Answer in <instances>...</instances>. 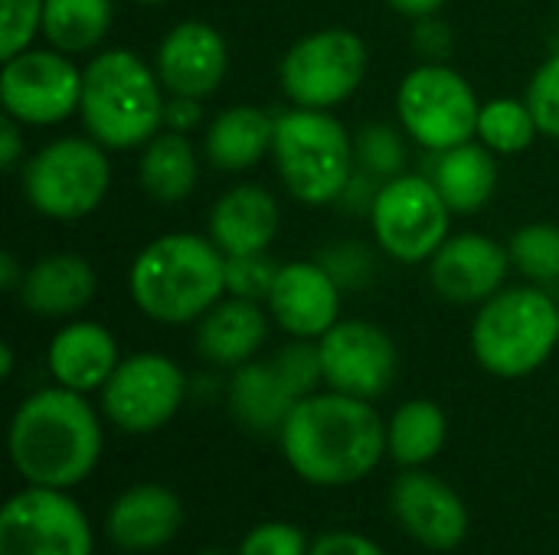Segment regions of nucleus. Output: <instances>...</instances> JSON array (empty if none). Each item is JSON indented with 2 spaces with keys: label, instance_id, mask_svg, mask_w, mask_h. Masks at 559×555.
Here are the masks:
<instances>
[{
  "label": "nucleus",
  "instance_id": "f257e3e1",
  "mask_svg": "<svg viewBox=\"0 0 559 555\" xmlns=\"http://www.w3.org/2000/svg\"><path fill=\"white\" fill-rule=\"evenodd\" d=\"M288 468L314 487H350L386 458V422L373 402L344 393L298 399L278 432Z\"/></svg>",
  "mask_w": 559,
  "mask_h": 555
},
{
  "label": "nucleus",
  "instance_id": "9b49d317",
  "mask_svg": "<svg viewBox=\"0 0 559 555\" xmlns=\"http://www.w3.org/2000/svg\"><path fill=\"white\" fill-rule=\"evenodd\" d=\"M3 114L23 128H49L79 114L82 105V69L72 56L46 46L23 49L3 59L0 72Z\"/></svg>",
  "mask_w": 559,
  "mask_h": 555
},
{
  "label": "nucleus",
  "instance_id": "7c9ffc66",
  "mask_svg": "<svg viewBox=\"0 0 559 555\" xmlns=\"http://www.w3.org/2000/svg\"><path fill=\"white\" fill-rule=\"evenodd\" d=\"M511 268H518L534 285H550L559 278V226L531 222L521 226L508 242Z\"/></svg>",
  "mask_w": 559,
  "mask_h": 555
},
{
  "label": "nucleus",
  "instance_id": "4468645a",
  "mask_svg": "<svg viewBox=\"0 0 559 555\" xmlns=\"http://www.w3.org/2000/svg\"><path fill=\"white\" fill-rule=\"evenodd\" d=\"M321 376L324 386L357 399H380L396 379V343L393 337L370 321H337L321 340Z\"/></svg>",
  "mask_w": 559,
  "mask_h": 555
},
{
  "label": "nucleus",
  "instance_id": "a878e982",
  "mask_svg": "<svg viewBox=\"0 0 559 555\" xmlns=\"http://www.w3.org/2000/svg\"><path fill=\"white\" fill-rule=\"evenodd\" d=\"M426 177L436 183L455 216H472L485 209L498 193V154L475 137L459 147L439 150Z\"/></svg>",
  "mask_w": 559,
  "mask_h": 555
},
{
  "label": "nucleus",
  "instance_id": "2f4dec72",
  "mask_svg": "<svg viewBox=\"0 0 559 555\" xmlns=\"http://www.w3.org/2000/svg\"><path fill=\"white\" fill-rule=\"evenodd\" d=\"M403 128H393L386 121H373L364 124L354 134V157H357V170H364L370 180H390L406 173V141H403Z\"/></svg>",
  "mask_w": 559,
  "mask_h": 555
},
{
  "label": "nucleus",
  "instance_id": "aec40b11",
  "mask_svg": "<svg viewBox=\"0 0 559 555\" xmlns=\"http://www.w3.org/2000/svg\"><path fill=\"white\" fill-rule=\"evenodd\" d=\"M121 353L115 334L98 321H69L62 324L46 350V366L56 386L72 393H102V386L118 370Z\"/></svg>",
  "mask_w": 559,
  "mask_h": 555
},
{
  "label": "nucleus",
  "instance_id": "f3484780",
  "mask_svg": "<svg viewBox=\"0 0 559 555\" xmlns=\"http://www.w3.org/2000/svg\"><path fill=\"white\" fill-rule=\"evenodd\" d=\"M154 69L167 95L210 98L229 72V46L213 23L180 20L157 43Z\"/></svg>",
  "mask_w": 559,
  "mask_h": 555
},
{
  "label": "nucleus",
  "instance_id": "c756f323",
  "mask_svg": "<svg viewBox=\"0 0 559 555\" xmlns=\"http://www.w3.org/2000/svg\"><path fill=\"white\" fill-rule=\"evenodd\" d=\"M475 137L498 157H511V154H524L527 147H534V141L540 137V124L527 98L504 95V98L481 101Z\"/></svg>",
  "mask_w": 559,
  "mask_h": 555
},
{
  "label": "nucleus",
  "instance_id": "37998d69",
  "mask_svg": "<svg viewBox=\"0 0 559 555\" xmlns=\"http://www.w3.org/2000/svg\"><path fill=\"white\" fill-rule=\"evenodd\" d=\"M396 13L409 16V20H426V16H439V10L445 7V0H386Z\"/></svg>",
  "mask_w": 559,
  "mask_h": 555
},
{
  "label": "nucleus",
  "instance_id": "5701e85b",
  "mask_svg": "<svg viewBox=\"0 0 559 555\" xmlns=\"http://www.w3.org/2000/svg\"><path fill=\"white\" fill-rule=\"evenodd\" d=\"M98 278L88 258L72 252H52L26 268L20 285V304L36 317H75L95 298Z\"/></svg>",
  "mask_w": 559,
  "mask_h": 555
},
{
  "label": "nucleus",
  "instance_id": "c03bdc74",
  "mask_svg": "<svg viewBox=\"0 0 559 555\" xmlns=\"http://www.w3.org/2000/svg\"><path fill=\"white\" fill-rule=\"evenodd\" d=\"M0 373L3 376L13 373V347L10 343H0Z\"/></svg>",
  "mask_w": 559,
  "mask_h": 555
},
{
  "label": "nucleus",
  "instance_id": "72a5a7b5",
  "mask_svg": "<svg viewBox=\"0 0 559 555\" xmlns=\"http://www.w3.org/2000/svg\"><path fill=\"white\" fill-rule=\"evenodd\" d=\"M46 0H0V59L33 46L43 26Z\"/></svg>",
  "mask_w": 559,
  "mask_h": 555
},
{
  "label": "nucleus",
  "instance_id": "dca6fc26",
  "mask_svg": "<svg viewBox=\"0 0 559 555\" xmlns=\"http://www.w3.org/2000/svg\"><path fill=\"white\" fill-rule=\"evenodd\" d=\"M341 288L334 272L321 262H282L265 311L292 340H321L341 321Z\"/></svg>",
  "mask_w": 559,
  "mask_h": 555
},
{
  "label": "nucleus",
  "instance_id": "1a4fd4ad",
  "mask_svg": "<svg viewBox=\"0 0 559 555\" xmlns=\"http://www.w3.org/2000/svg\"><path fill=\"white\" fill-rule=\"evenodd\" d=\"M481 101L472 82L445 62L413 65L396 88L400 128L429 154L475 141Z\"/></svg>",
  "mask_w": 559,
  "mask_h": 555
},
{
  "label": "nucleus",
  "instance_id": "0eeeda50",
  "mask_svg": "<svg viewBox=\"0 0 559 555\" xmlns=\"http://www.w3.org/2000/svg\"><path fill=\"white\" fill-rule=\"evenodd\" d=\"M26 203L52 222L92 216L111 190L108 147L95 137H56L33 150L20 170Z\"/></svg>",
  "mask_w": 559,
  "mask_h": 555
},
{
  "label": "nucleus",
  "instance_id": "4c0bfd02",
  "mask_svg": "<svg viewBox=\"0 0 559 555\" xmlns=\"http://www.w3.org/2000/svg\"><path fill=\"white\" fill-rule=\"evenodd\" d=\"M308 555H386L383 546L367 540L364 533L354 530H328L311 543Z\"/></svg>",
  "mask_w": 559,
  "mask_h": 555
},
{
  "label": "nucleus",
  "instance_id": "412c9836",
  "mask_svg": "<svg viewBox=\"0 0 559 555\" xmlns=\"http://www.w3.org/2000/svg\"><path fill=\"white\" fill-rule=\"evenodd\" d=\"M108 540L124 553H154L177 540L183 504L164 484H134L108 510Z\"/></svg>",
  "mask_w": 559,
  "mask_h": 555
},
{
  "label": "nucleus",
  "instance_id": "e433bc0d",
  "mask_svg": "<svg viewBox=\"0 0 559 555\" xmlns=\"http://www.w3.org/2000/svg\"><path fill=\"white\" fill-rule=\"evenodd\" d=\"M311 553V540L305 536L301 527L285 523V520H269L252 527L236 555H308Z\"/></svg>",
  "mask_w": 559,
  "mask_h": 555
},
{
  "label": "nucleus",
  "instance_id": "20e7f679",
  "mask_svg": "<svg viewBox=\"0 0 559 555\" xmlns=\"http://www.w3.org/2000/svg\"><path fill=\"white\" fill-rule=\"evenodd\" d=\"M167 88L154 62L131 49H98L82 65L79 118L88 137L108 150L144 147L164 128Z\"/></svg>",
  "mask_w": 559,
  "mask_h": 555
},
{
  "label": "nucleus",
  "instance_id": "58836bf2",
  "mask_svg": "<svg viewBox=\"0 0 559 555\" xmlns=\"http://www.w3.org/2000/svg\"><path fill=\"white\" fill-rule=\"evenodd\" d=\"M413 46L423 52V62H445L449 52V26L439 23L436 16L416 20V33H413Z\"/></svg>",
  "mask_w": 559,
  "mask_h": 555
},
{
  "label": "nucleus",
  "instance_id": "4be33fe9",
  "mask_svg": "<svg viewBox=\"0 0 559 555\" xmlns=\"http://www.w3.org/2000/svg\"><path fill=\"white\" fill-rule=\"evenodd\" d=\"M269 340V311L259 301L226 294L197 321V353L223 370H239L255 360Z\"/></svg>",
  "mask_w": 559,
  "mask_h": 555
},
{
  "label": "nucleus",
  "instance_id": "2eb2a0df",
  "mask_svg": "<svg viewBox=\"0 0 559 555\" xmlns=\"http://www.w3.org/2000/svg\"><path fill=\"white\" fill-rule=\"evenodd\" d=\"M390 507L396 523L432 553L459 550L472 527L468 507L455 494V487L423 468H406L396 478Z\"/></svg>",
  "mask_w": 559,
  "mask_h": 555
},
{
  "label": "nucleus",
  "instance_id": "cd10ccee",
  "mask_svg": "<svg viewBox=\"0 0 559 555\" xmlns=\"http://www.w3.org/2000/svg\"><path fill=\"white\" fill-rule=\"evenodd\" d=\"M445 438L449 419L432 399H409L386 422V455L400 468H426L442 455Z\"/></svg>",
  "mask_w": 559,
  "mask_h": 555
},
{
  "label": "nucleus",
  "instance_id": "393cba45",
  "mask_svg": "<svg viewBox=\"0 0 559 555\" xmlns=\"http://www.w3.org/2000/svg\"><path fill=\"white\" fill-rule=\"evenodd\" d=\"M226 406H229V415L246 432L278 435L285 419L298 406V396L272 360H265V363L252 360V363L233 370L229 386H226Z\"/></svg>",
  "mask_w": 559,
  "mask_h": 555
},
{
  "label": "nucleus",
  "instance_id": "f8f14e48",
  "mask_svg": "<svg viewBox=\"0 0 559 555\" xmlns=\"http://www.w3.org/2000/svg\"><path fill=\"white\" fill-rule=\"evenodd\" d=\"M95 533L69 491L26 487L0 510V555H92Z\"/></svg>",
  "mask_w": 559,
  "mask_h": 555
},
{
  "label": "nucleus",
  "instance_id": "7ed1b4c3",
  "mask_svg": "<svg viewBox=\"0 0 559 555\" xmlns=\"http://www.w3.org/2000/svg\"><path fill=\"white\" fill-rule=\"evenodd\" d=\"M128 294L154 324H197L226 298V255L210 236L164 232L134 255Z\"/></svg>",
  "mask_w": 559,
  "mask_h": 555
},
{
  "label": "nucleus",
  "instance_id": "423d86ee",
  "mask_svg": "<svg viewBox=\"0 0 559 555\" xmlns=\"http://www.w3.org/2000/svg\"><path fill=\"white\" fill-rule=\"evenodd\" d=\"M272 160L282 186L305 206L341 203L357 173L354 134L321 108L295 105L275 114Z\"/></svg>",
  "mask_w": 559,
  "mask_h": 555
},
{
  "label": "nucleus",
  "instance_id": "f704fd0d",
  "mask_svg": "<svg viewBox=\"0 0 559 555\" xmlns=\"http://www.w3.org/2000/svg\"><path fill=\"white\" fill-rule=\"evenodd\" d=\"M527 105L540 124L544 137L559 141V49L540 62V69L527 82Z\"/></svg>",
  "mask_w": 559,
  "mask_h": 555
},
{
  "label": "nucleus",
  "instance_id": "a211bd4d",
  "mask_svg": "<svg viewBox=\"0 0 559 555\" xmlns=\"http://www.w3.org/2000/svg\"><path fill=\"white\" fill-rule=\"evenodd\" d=\"M511 255L485 232L449 236L429 258V285L452 304H485L504 288Z\"/></svg>",
  "mask_w": 559,
  "mask_h": 555
},
{
  "label": "nucleus",
  "instance_id": "79ce46f5",
  "mask_svg": "<svg viewBox=\"0 0 559 555\" xmlns=\"http://www.w3.org/2000/svg\"><path fill=\"white\" fill-rule=\"evenodd\" d=\"M23 278H26V268L20 265V258L13 252H3L0 255V288L7 294H16L20 285H23Z\"/></svg>",
  "mask_w": 559,
  "mask_h": 555
},
{
  "label": "nucleus",
  "instance_id": "c9c22d12",
  "mask_svg": "<svg viewBox=\"0 0 559 555\" xmlns=\"http://www.w3.org/2000/svg\"><path fill=\"white\" fill-rule=\"evenodd\" d=\"M272 363L288 379V386L295 389L298 399L311 396L318 389V383H324V376H321V357H318V340H292V343H285L272 357Z\"/></svg>",
  "mask_w": 559,
  "mask_h": 555
},
{
  "label": "nucleus",
  "instance_id": "bb28decb",
  "mask_svg": "<svg viewBox=\"0 0 559 555\" xmlns=\"http://www.w3.org/2000/svg\"><path fill=\"white\" fill-rule=\"evenodd\" d=\"M138 183L154 203H183L200 183V154L180 131L160 128L138 157Z\"/></svg>",
  "mask_w": 559,
  "mask_h": 555
},
{
  "label": "nucleus",
  "instance_id": "ea45409f",
  "mask_svg": "<svg viewBox=\"0 0 559 555\" xmlns=\"http://www.w3.org/2000/svg\"><path fill=\"white\" fill-rule=\"evenodd\" d=\"M203 124V98H187V95H167L164 108V128L190 134Z\"/></svg>",
  "mask_w": 559,
  "mask_h": 555
},
{
  "label": "nucleus",
  "instance_id": "9d476101",
  "mask_svg": "<svg viewBox=\"0 0 559 555\" xmlns=\"http://www.w3.org/2000/svg\"><path fill=\"white\" fill-rule=\"evenodd\" d=\"M367 216L377 245L400 265L429 262L452 236V209L423 173L383 180Z\"/></svg>",
  "mask_w": 559,
  "mask_h": 555
},
{
  "label": "nucleus",
  "instance_id": "473e14b6",
  "mask_svg": "<svg viewBox=\"0 0 559 555\" xmlns=\"http://www.w3.org/2000/svg\"><path fill=\"white\" fill-rule=\"evenodd\" d=\"M278 268H282V262H275L269 252L233 255V258H226V294L265 304Z\"/></svg>",
  "mask_w": 559,
  "mask_h": 555
},
{
  "label": "nucleus",
  "instance_id": "6ab92c4d",
  "mask_svg": "<svg viewBox=\"0 0 559 555\" xmlns=\"http://www.w3.org/2000/svg\"><path fill=\"white\" fill-rule=\"evenodd\" d=\"M282 226L278 200L259 186V183H236L229 186L210 209L206 236L216 242V249L233 255H255L269 252Z\"/></svg>",
  "mask_w": 559,
  "mask_h": 555
},
{
  "label": "nucleus",
  "instance_id": "6e6552de",
  "mask_svg": "<svg viewBox=\"0 0 559 555\" xmlns=\"http://www.w3.org/2000/svg\"><path fill=\"white\" fill-rule=\"evenodd\" d=\"M370 72V49L347 26H324L295 39L278 62V85L298 108L344 105Z\"/></svg>",
  "mask_w": 559,
  "mask_h": 555
},
{
  "label": "nucleus",
  "instance_id": "39448f33",
  "mask_svg": "<svg viewBox=\"0 0 559 555\" xmlns=\"http://www.w3.org/2000/svg\"><path fill=\"white\" fill-rule=\"evenodd\" d=\"M559 347V304L540 285L501 288L478 304L472 321V353L498 379L537 373Z\"/></svg>",
  "mask_w": 559,
  "mask_h": 555
},
{
  "label": "nucleus",
  "instance_id": "ddd939ff",
  "mask_svg": "<svg viewBox=\"0 0 559 555\" xmlns=\"http://www.w3.org/2000/svg\"><path fill=\"white\" fill-rule=\"evenodd\" d=\"M187 399L183 370L164 353H131L102 386L105 419L128 435L164 429Z\"/></svg>",
  "mask_w": 559,
  "mask_h": 555
},
{
  "label": "nucleus",
  "instance_id": "f03ea898",
  "mask_svg": "<svg viewBox=\"0 0 559 555\" xmlns=\"http://www.w3.org/2000/svg\"><path fill=\"white\" fill-rule=\"evenodd\" d=\"M102 419L82 393L49 386L26 396L7 432L13 471L33 487L72 491L102 461Z\"/></svg>",
  "mask_w": 559,
  "mask_h": 555
},
{
  "label": "nucleus",
  "instance_id": "a18cd8bd",
  "mask_svg": "<svg viewBox=\"0 0 559 555\" xmlns=\"http://www.w3.org/2000/svg\"><path fill=\"white\" fill-rule=\"evenodd\" d=\"M134 3H141V7H160V3H170V0H134Z\"/></svg>",
  "mask_w": 559,
  "mask_h": 555
},
{
  "label": "nucleus",
  "instance_id": "a19ab883",
  "mask_svg": "<svg viewBox=\"0 0 559 555\" xmlns=\"http://www.w3.org/2000/svg\"><path fill=\"white\" fill-rule=\"evenodd\" d=\"M23 160V124L10 114L0 118V167L16 170Z\"/></svg>",
  "mask_w": 559,
  "mask_h": 555
},
{
  "label": "nucleus",
  "instance_id": "c85d7f7f",
  "mask_svg": "<svg viewBox=\"0 0 559 555\" xmlns=\"http://www.w3.org/2000/svg\"><path fill=\"white\" fill-rule=\"evenodd\" d=\"M111 20L115 0H46L39 36L66 56L98 52Z\"/></svg>",
  "mask_w": 559,
  "mask_h": 555
},
{
  "label": "nucleus",
  "instance_id": "49530a36",
  "mask_svg": "<svg viewBox=\"0 0 559 555\" xmlns=\"http://www.w3.org/2000/svg\"><path fill=\"white\" fill-rule=\"evenodd\" d=\"M200 555H226V553H219V550H203Z\"/></svg>",
  "mask_w": 559,
  "mask_h": 555
},
{
  "label": "nucleus",
  "instance_id": "b1692460",
  "mask_svg": "<svg viewBox=\"0 0 559 555\" xmlns=\"http://www.w3.org/2000/svg\"><path fill=\"white\" fill-rule=\"evenodd\" d=\"M275 114L259 105H229L210 118L203 128V160L223 173L252 170L265 154H272Z\"/></svg>",
  "mask_w": 559,
  "mask_h": 555
}]
</instances>
